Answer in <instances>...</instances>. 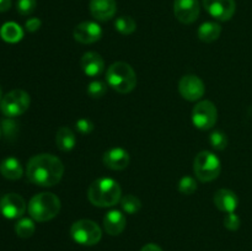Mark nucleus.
Returning <instances> with one entry per match:
<instances>
[{
    "label": "nucleus",
    "mask_w": 252,
    "mask_h": 251,
    "mask_svg": "<svg viewBox=\"0 0 252 251\" xmlns=\"http://www.w3.org/2000/svg\"><path fill=\"white\" fill-rule=\"evenodd\" d=\"M56 143L59 150L66 153L74 149L76 144V137L73 130L68 127H61L57 132Z\"/></svg>",
    "instance_id": "20"
},
{
    "label": "nucleus",
    "mask_w": 252,
    "mask_h": 251,
    "mask_svg": "<svg viewBox=\"0 0 252 251\" xmlns=\"http://www.w3.org/2000/svg\"><path fill=\"white\" fill-rule=\"evenodd\" d=\"M88 198L96 207H112L122 198V189L116 180L102 177L95 180L90 185L88 189Z\"/></svg>",
    "instance_id": "2"
},
{
    "label": "nucleus",
    "mask_w": 252,
    "mask_h": 251,
    "mask_svg": "<svg viewBox=\"0 0 252 251\" xmlns=\"http://www.w3.org/2000/svg\"><path fill=\"white\" fill-rule=\"evenodd\" d=\"M0 36L5 42L9 43H16V42L21 41L24 37V31L21 27L15 22H6L0 29Z\"/></svg>",
    "instance_id": "22"
},
{
    "label": "nucleus",
    "mask_w": 252,
    "mask_h": 251,
    "mask_svg": "<svg viewBox=\"0 0 252 251\" xmlns=\"http://www.w3.org/2000/svg\"><path fill=\"white\" fill-rule=\"evenodd\" d=\"M203 6L211 16L219 21L230 20L236 10L234 0H203Z\"/></svg>",
    "instance_id": "10"
},
{
    "label": "nucleus",
    "mask_w": 252,
    "mask_h": 251,
    "mask_svg": "<svg viewBox=\"0 0 252 251\" xmlns=\"http://www.w3.org/2000/svg\"><path fill=\"white\" fill-rule=\"evenodd\" d=\"M26 202L20 194L7 193L0 199V212L7 219H17L24 216Z\"/></svg>",
    "instance_id": "11"
},
{
    "label": "nucleus",
    "mask_w": 252,
    "mask_h": 251,
    "mask_svg": "<svg viewBox=\"0 0 252 251\" xmlns=\"http://www.w3.org/2000/svg\"><path fill=\"white\" fill-rule=\"evenodd\" d=\"M64 165L52 154H38L29 160L26 176L30 182L41 187H53L62 180Z\"/></svg>",
    "instance_id": "1"
},
{
    "label": "nucleus",
    "mask_w": 252,
    "mask_h": 251,
    "mask_svg": "<svg viewBox=\"0 0 252 251\" xmlns=\"http://www.w3.org/2000/svg\"><path fill=\"white\" fill-rule=\"evenodd\" d=\"M70 235L74 241L84 246L96 245L102 238V230L95 221L90 219H80L70 228Z\"/></svg>",
    "instance_id": "6"
},
{
    "label": "nucleus",
    "mask_w": 252,
    "mask_h": 251,
    "mask_svg": "<svg viewBox=\"0 0 252 251\" xmlns=\"http://www.w3.org/2000/svg\"><path fill=\"white\" fill-rule=\"evenodd\" d=\"M0 96H1V90H0Z\"/></svg>",
    "instance_id": "37"
},
{
    "label": "nucleus",
    "mask_w": 252,
    "mask_h": 251,
    "mask_svg": "<svg viewBox=\"0 0 252 251\" xmlns=\"http://www.w3.org/2000/svg\"><path fill=\"white\" fill-rule=\"evenodd\" d=\"M221 170L220 161L211 152H201L193 162V171L197 179L202 182H211L219 176Z\"/></svg>",
    "instance_id": "5"
},
{
    "label": "nucleus",
    "mask_w": 252,
    "mask_h": 251,
    "mask_svg": "<svg viewBox=\"0 0 252 251\" xmlns=\"http://www.w3.org/2000/svg\"><path fill=\"white\" fill-rule=\"evenodd\" d=\"M75 127L80 134L86 135V134H90V133L94 130V123L91 122L89 118H80V120L76 121Z\"/></svg>",
    "instance_id": "30"
},
{
    "label": "nucleus",
    "mask_w": 252,
    "mask_h": 251,
    "mask_svg": "<svg viewBox=\"0 0 252 251\" xmlns=\"http://www.w3.org/2000/svg\"><path fill=\"white\" fill-rule=\"evenodd\" d=\"M221 33V26L217 22H204L198 29V38L206 43H212L217 41Z\"/></svg>",
    "instance_id": "21"
},
{
    "label": "nucleus",
    "mask_w": 252,
    "mask_h": 251,
    "mask_svg": "<svg viewBox=\"0 0 252 251\" xmlns=\"http://www.w3.org/2000/svg\"><path fill=\"white\" fill-rule=\"evenodd\" d=\"M214 204L217 208L225 213H234L238 208L239 199L238 196L233 191L228 188H220L214 194Z\"/></svg>",
    "instance_id": "17"
},
{
    "label": "nucleus",
    "mask_w": 252,
    "mask_h": 251,
    "mask_svg": "<svg viewBox=\"0 0 252 251\" xmlns=\"http://www.w3.org/2000/svg\"><path fill=\"white\" fill-rule=\"evenodd\" d=\"M108 86L120 94H128L137 85V74L134 69L125 62H116L108 66L106 73Z\"/></svg>",
    "instance_id": "3"
},
{
    "label": "nucleus",
    "mask_w": 252,
    "mask_h": 251,
    "mask_svg": "<svg viewBox=\"0 0 252 251\" xmlns=\"http://www.w3.org/2000/svg\"><path fill=\"white\" fill-rule=\"evenodd\" d=\"M34 230H36L34 223L29 218L20 219L16 223V225H15V231H16L17 236H20L22 239L31 238L33 235Z\"/></svg>",
    "instance_id": "23"
},
{
    "label": "nucleus",
    "mask_w": 252,
    "mask_h": 251,
    "mask_svg": "<svg viewBox=\"0 0 252 251\" xmlns=\"http://www.w3.org/2000/svg\"><path fill=\"white\" fill-rule=\"evenodd\" d=\"M90 12L98 21H107L117 11L116 0H90Z\"/></svg>",
    "instance_id": "14"
},
{
    "label": "nucleus",
    "mask_w": 252,
    "mask_h": 251,
    "mask_svg": "<svg viewBox=\"0 0 252 251\" xmlns=\"http://www.w3.org/2000/svg\"><path fill=\"white\" fill-rule=\"evenodd\" d=\"M140 251H162L161 248L157 244H147L145 246H143V249Z\"/></svg>",
    "instance_id": "34"
},
{
    "label": "nucleus",
    "mask_w": 252,
    "mask_h": 251,
    "mask_svg": "<svg viewBox=\"0 0 252 251\" xmlns=\"http://www.w3.org/2000/svg\"><path fill=\"white\" fill-rule=\"evenodd\" d=\"M2 130H4V134L9 137H14L17 132V125L11 120H5L2 121Z\"/></svg>",
    "instance_id": "32"
},
{
    "label": "nucleus",
    "mask_w": 252,
    "mask_h": 251,
    "mask_svg": "<svg viewBox=\"0 0 252 251\" xmlns=\"http://www.w3.org/2000/svg\"><path fill=\"white\" fill-rule=\"evenodd\" d=\"M106 91H107V86H106L105 83L100 80L91 81L88 86L89 96L93 98H101L102 96H105Z\"/></svg>",
    "instance_id": "26"
},
{
    "label": "nucleus",
    "mask_w": 252,
    "mask_h": 251,
    "mask_svg": "<svg viewBox=\"0 0 252 251\" xmlns=\"http://www.w3.org/2000/svg\"><path fill=\"white\" fill-rule=\"evenodd\" d=\"M240 218L235 213H228L224 218V225L229 230H238L240 228Z\"/></svg>",
    "instance_id": "31"
},
{
    "label": "nucleus",
    "mask_w": 252,
    "mask_h": 251,
    "mask_svg": "<svg viewBox=\"0 0 252 251\" xmlns=\"http://www.w3.org/2000/svg\"><path fill=\"white\" fill-rule=\"evenodd\" d=\"M209 143L216 150H224L228 145V138L220 130H216L209 137Z\"/></svg>",
    "instance_id": "27"
},
{
    "label": "nucleus",
    "mask_w": 252,
    "mask_h": 251,
    "mask_svg": "<svg viewBox=\"0 0 252 251\" xmlns=\"http://www.w3.org/2000/svg\"><path fill=\"white\" fill-rule=\"evenodd\" d=\"M218 111L212 101L204 100L197 103L192 110V122L199 129H211L217 123Z\"/></svg>",
    "instance_id": "8"
},
{
    "label": "nucleus",
    "mask_w": 252,
    "mask_h": 251,
    "mask_svg": "<svg viewBox=\"0 0 252 251\" xmlns=\"http://www.w3.org/2000/svg\"><path fill=\"white\" fill-rule=\"evenodd\" d=\"M30 102H31V98L26 91L12 90L2 97L0 102V110L4 113V116L14 118L26 112L30 107Z\"/></svg>",
    "instance_id": "7"
},
{
    "label": "nucleus",
    "mask_w": 252,
    "mask_h": 251,
    "mask_svg": "<svg viewBox=\"0 0 252 251\" xmlns=\"http://www.w3.org/2000/svg\"><path fill=\"white\" fill-rule=\"evenodd\" d=\"M201 6L198 0H175L174 12L176 19L182 24L189 25L199 16Z\"/></svg>",
    "instance_id": "12"
},
{
    "label": "nucleus",
    "mask_w": 252,
    "mask_h": 251,
    "mask_svg": "<svg viewBox=\"0 0 252 251\" xmlns=\"http://www.w3.org/2000/svg\"><path fill=\"white\" fill-rule=\"evenodd\" d=\"M11 7V0H0V12H5Z\"/></svg>",
    "instance_id": "35"
},
{
    "label": "nucleus",
    "mask_w": 252,
    "mask_h": 251,
    "mask_svg": "<svg viewBox=\"0 0 252 251\" xmlns=\"http://www.w3.org/2000/svg\"><path fill=\"white\" fill-rule=\"evenodd\" d=\"M0 137H1V129H0Z\"/></svg>",
    "instance_id": "36"
},
{
    "label": "nucleus",
    "mask_w": 252,
    "mask_h": 251,
    "mask_svg": "<svg viewBox=\"0 0 252 251\" xmlns=\"http://www.w3.org/2000/svg\"><path fill=\"white\" fill-rule=\"evenodd\" d=\"M179 91L185 100L198 101L206 93V86L198 76L189 74L182 76L180 80Z\"/></svg>",
    "instance_id": "9"
},
{
    "label": "nucleus",
    "mask_w": 252,
    "mask_h": 251,
    "mask_svg": "<svg viewBox=\"0 0 252 251\" xmlns=\"http://www.w3.org/2000/svg\"><path fill=\"white\" fill-rule=\"evenodd\" d=\"M73 34L75 41L84 44H91L97 42L102 37V29L96 22L84 21L76 25Z\"/></svg>",
    "instance_id": "13"
},
{
    "label": "nucleus",
    "mask_w": 252,
    "mask_h": 251,
    "mask_svg": "<svg viewBox=\"0 0 252 251\" xmlns=\"http://www.w3.org/2000/svg\"><path fill=\"white\" fill-rule=\"evenodd\" d=\"M115 27L121 34H132L137 29V24H135L134 19L130 16H120L115 21Z\"/></svg>",
    "instance_id": "24"
},
{
    "label": "nucleus",
    "mask_w": 252,
    "mask_h": 251,
    "mask_svg": "<svg viewBox=\"0 0 252 251\" xmlns=\"http://www.w3.org/2000/svg\"><path fill=\"white\" fill-rule=\"evenodd\" d=\"M61 212V199L51 192H42L31 198L29 203V213L36 221H48L58 216Z\"/></svg>",
    "instance_id": "4"
},
{
    "label": "nucleus",
    "mask_w": 252,
    "mask_h": 251,
    "mask_svg": "<svg viewBox=\"0 0 252 251\" xmlns=\"http://www.w3.org/2000/svg\"><path fill=\"white\" fill-rule=\"evenodd\" d=\"M197 189V182L193 177L184 176L179 182V191L182 194H192Z\"/></svg>",
    "instance_id": "28"
},
{
    "label": "nucleus",
    "mask_w": 252,
    "mask_h": 251,
    "mask_svg": "<svg viewBox=\"0 0 252 251\" xmlns=\"http://www.w3.org/2000/svg\"><path fill=\"white\" fill-rule=\"evenodd\" d=\"M126 224L127 220L125 214L120 211H110L103 218V228L106 233L112 236L120 235L125 230Z\"/></svg>",
    "instance_id": "18"
},
{
    "label": "nucleus",
    "mask_w": 252,
    "mask_h": 251,
    "mask_svg": "<svg viewBox=\"0 0 252 251\" xmlns=\"http://www.w3.org/2000/svg\"><path fill=\"white\" fill-rule=\"evenodd\" d=\"M22 172V166L16 157H6L0 164V174L7 180L21 179Z\"/></svg>",
    "instance_id": "19"
},
{
    "label": "nucleus",
    "mask_w": 252,
    "mask_h": 251,
    "mask_svg": "<svg viewBox=\"0 0 252 251\" xmlns=\"http://www.w3.org/2000/svg\"><path fill=\"white\" fill-rule=\"evenodd\" d=\"M25 27L29 32H36L41 27V20L37 19V17H32V19L27 20Z\"/></svg>",
    "instance_id": "33"
},
{
    "label": "nucleus",
    "mask_w": 252,
    "mask_h": 251,
    "mask_svg": "<svg viewBox=\"0 0 252 251\" xmlns=\"http://www.w3.org/2000/svg\"><path fill=\"white\" fill-rule=\"evenodd\" d=\"M36 5H37L36 0H17L16 9L20 15H22V16H27V15H31L32 12L34 11Z\"/></svg>",
    "instance_id": "29"
},
{
    "label": "nucleus",
    "mask_w": 252,
    "mask_h": 251,
    "mask_svg": "<svg viewBox=\"0 0 252 251\" xmlns=\"http://www.w3.org/2000/svg\"><path fill=\"white\" fill-rule=\"evenodd\" d=\"M81 69L88 76L95 78L98 76L105 69V62L102 57L96 52H86L80 61Z\"/></svg>",
    "instance_id": "16"
},
{
    "label": "nucleus",
    "mask_w": 252,
    "mask_h": 251,
    "mask_svg": "<svg viewBox=\"0 0 252 251\" xmlns=\"http://www.w3.org/2000/svg\"><path fill=\"white\" fill-rule=\"evenodd\" d=\"M121 207L123 211L128 214H134L140 211L142 208V202L138 197L133 196V194H127V196L121 198Z\"/></svg>",
    "instance_id": "25"
},
{
    "label": "nucleus",
    "mask_w": 252,
    "mask_h": 251,
    "mask_svg": "<svg viewBox=\"0 0 252 251\" xmlns=\"http://www.w3.org/2000/svg\"><path fill=\"white\" fill-rule=\"evenodd\" d=\"M103 164L111 170H123L129 164V154L123 148H112L103 154Z\"/></svg>",
    "instance_id": "15"
}]
</instances>
